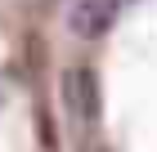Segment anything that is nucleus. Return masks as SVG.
I'll return each mask as SVG.
<instances>
[{
    "label": "nucleus",
    "instance_id": "obj_1",
    "mask_svg": "<svg viewBox=\"0 0 157 152\" xmlns=\"http://www.w3.org/2000/svg\"><path fill=\"white\" fill-rule=\"evenodd\" d=\"M67 27L85 40H94L112 27V0H76L72 13H67Z\"/></svg>",
    "mask_w": 157,
    "mask_h": 152
},
{
    "label": "nucleus",
    "instance_id": "obj_2",
    "mask_svg": "<svg viewBox=\"0 0 157 152\" xmlns=\"http://www.w3.org/2000/svg\"><path fill=\"white\" fill-rule=\"evenodd\" d=\"M63 94H67V107H72V117H94L99 107V94H94V76L90 72H67V81H63Z\"/></svg>",
    "mask_w": 157,
    "mask_h": 152
}]
</instances>
